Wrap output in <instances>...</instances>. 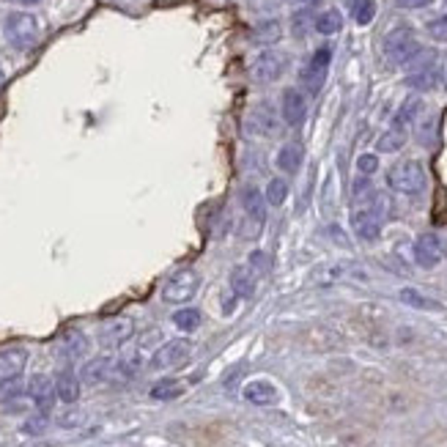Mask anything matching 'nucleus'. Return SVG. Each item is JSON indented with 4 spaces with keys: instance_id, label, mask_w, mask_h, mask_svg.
I'll use <instances>...</instances> for the list:
<instances>
[{
    "instance_id": "f257e3e1",
    "label": "nucleus",
    "mask_w": 447,
    "mask_h": 447,
    "mask_svg": "<svg viewBox=\"0 0 447 447\" xmlns=\"http://www.w3.org/2000/svg\"><path fill=\"white\" fill-rule=\"evenodd\" d=\"M384 220H387V200L382 195H376L368 206H357V212L352 214V228L357 233V239L376 242L382 236Z\"/></svg>"
},
{
    "instance_id": "f03ea898",
    "label": "nucleus",
    "mask_w": 447,
    "mask_h": 447,
    "mask_svg": "<svg viewBox=\"0 0 447 447\" xmlns=\"http://www.w3.org/2000/svg\"><path fill=\"white\" fill-rule=\"evenodd\" d=\"M420 50H422V47H420L415 31H412L409 25H398V28H392V31L384 36V58H387L390 64H395V66L409 64Z\"/></svg>"
},
{
    "instance_id": "7ed1b4c3",
    "label": "nucleus",
    "mask_w": 447,
    "mask_h": 447,
    "mask_svg": "<svg viewBox=\"0 0 447 447\" xmlns=\"http://www.w3.org/2000/svg\"><path fill=\"white\" fill-rule=\"evenodd\" d=\"M3 33H6V39L14 50H33L39 44V22H36L33 14H25V11L8 14Z\"/></svg>"
},
{
    "instance_id": "20e7f679",
    "label": "nucleus",
    "mask_w": 447,
    "mask_h": 447,
    "mask_svg": "<svg viewBox=\"0 0 447 447\" xmlns=\"http://www.w3.org/2000/svg\"><path fill=\"white\" fill-rule=\"evenodd\" d=\"M387 184L401 195H420L425 190L428 179H425V167L417 160H406L392 165V170L387 173Z\"/></svg>"
},
{
    "instance_id": "39448f33",
    "label": "nucleus",
    "mask_w": 447,
    "mask_h": 447,
    "mask_svg": "<svg viewBox=\"0 0 447 447\" xmlns=\"http://www.w3.org/2000/svg\"><path fill=\"white\" fill-rule=\"evenodd\" d=\"M200 288V275L195 269H179L167 283L162 286V299L167 305H187Z\"/></svg>"
},
{
    "instance_id": "423d86ee",
    "label": "nucleus",
    "mask_w": 447,
    "mask_h": 447,
    "mask_svg": "<svg viewBox=\"0 0 447 447\" xmlns=\"http://www.w3.org/2000/svg\"><path fill=\"white\" fill-rule=\"evenodd\" d=\"M439 80V66H436V55L428 50H420L415 58L409 61V88L415 91H431Z\"/></svg>"
},
{
    "instance_id": "0eeeda50",
    "label": "nucleus",
    "mask_w": 447,
    "mask_h": 447,
    "mask_svg": "<svg viewBox=\"0 0 447 447\" xmlns=\"http://www.w3.org/2000/svg\"><path fill=\"white\" fill-rule=\"evenodd\" d=\"M192 354V343L184 338H176V341H167L162 343L160 349L151 357V371H173V368H181Z\"/></svg>"
},
{
    "instance_id": "6e6552de",
    "label": "nucleus",
    "mask_w": 447,
    "mask_h": 447,
    "mask_svg": "<svg viewBox=\"0 0 447 447\" xmlns=\"http://www.w3.org/2000/svg\"><path fill=\"white\" fill-rule=\"evenodd\" d=\"M329 64H332V47H319L313 53V58L305 64L299 80H302V85H305L308 94H319L321 91V85L326 80V71H329Z\"/></svg>"
},
{
    "instance_id": "1a4fd4ad",
    "label": "nucleus",
    "mask_w": 447,
    "mask_h": 447,
    "mask_svg": "<svg viewBox=\"0 0 447 447\" xmlns=\"http://www.w3.org/2000/svg\"><path fill=\"white\" fill-rule=\"evenodd\" d=\"M288 66L286 53H277V50H263L258 53L256 61H253V77L258 83H275Z\"/></svg>"
},
{
    "instance_id": "9d476101",
    "label": "nucleus",
    "mask_w": 447,
    "mask_h": 447,
    "mask_svg": "<svg viewBox=\"0 0 447 447\" xmlns=\"http://www.w3.org/2000/svg\"><path fill=\"white\" fill-rule=\"evenodd\" d=\"M135 335V321L127 319V316H121V319H110L102 324V329H99V343L104 346V349H118V346H124L129 338Z\"/></svg>"
},
{
    "instance_id": "9b49d317",
    "label": "nucleus",
    "mask_w": 447,
    "mask_h": 447,
    "mask_svg": "<svg viewBox=\"0 0 447 447\" xmlns=\"http://www.w3.org/2000/svg\"><path fill=\"white\" fill-rule=\"evenodd\" d=\"M247 135H256V137H272L277 132V113L272 110V104L261 102L250 110L247 121H245Z\"/></svg>"
},
{
    "instance_id": "f8f14e48",
    "label": "nucleus",
    "mask_w": 447,
    "mask_h": 447,
    "mask_svg": "<svg viewBox=\"0 0 447 447\" xmlns=\"http://www.w3.org/2000/svg\"><path fill=\"white\" fill-rule=\"evenodd\" d=\"M442 258H445V245L439 242V236H436V233H422V236H417V242H415L417 266H422V269H434V266H439V263H442Z\"/></svg>"
},
{
    "instance_id": "ddd939ff",
    "label": "nucleus",
    "mask_w": 447,
    "mask_h": 447,
    "mask_svg": "<svg viewBox=\"0 0 447 447\" xmlns=\"http://www.w3.org/2000/svg\"><path fill=\"white\" fill-rule=\"evenodd\" d=\"M305 113H308V102L302 91L296 88H286L283 91V99H280V116L288 127H299L305 121Z\"/></svg>"
},
{
    "instance_id": "4468645a",
    "label": "nucleus",
    "mask_w": 447,
    "mask_h": 447,
    "mask_svg": "<svg viewBox=\"0 0 447 447\" xmlns=\"http://www.w3.org/2000/svg\"><path fill=\"white\" fill-rule=\"evenodd\" d=\"M28 392H31L33 404L39 406V412H50L53 409V404H55V398H58V392H55V382L50 379V376H44V373H36L28 384Z\"/></svg>"
},
{
    "instance_id": "2eb2a0df",
    "label": "nucleus",
    "mask_w": 447,
    "mask_h": 447,
    "mask_svg": "<svg viewBox=\"0 0 447 447\" xmlns=\"http://www.w3.org/2000/svg\"><path fill=\"white\" fill-rule=\"evenodd\" d=\"M28 365V352L20 349V346H11V349H3L0 352V382H8V379H20L22 371Z\"/></svg>"
},
{
    "instance_id": "dca6fc26",
    "label": "nucleus",
    "mask_w": 447,
    "mask_h": 447,
    "mask_svg": "<svg viewBox=\"0 0 447 447\" xmlns=\"http://www.w3.org/2000/svg\"><path fill=\"white\" fill-rule=\"evenodd\" d=\"M245 401L247 404H253V406H272V404H277V398H280V392H277V387L269 382H263V379H256V382L245 384Z\"/></svg>"
},
{
    "instance_id": "f3484780",
    "label": "nucleus",
    "mask_w": 447,
    "mask_h": 447,
    "mask_svg": "<svg viewBox=\"0 0 447 447\" xmlns=\"http://www.w3.org/2000/svg\"><path fill=\"white\" fill-rule=\"evenodd\" d=\"M113 368L116 362L110 357H96V359H88L80 371V379L85 384H102V382H110L113 379Z\"/></svg>"
},
{
    "instance_id": "a211bd4d",
    "label": "nucleus",
    "mask_w": 447,
    "mask_h": 447,
    "mask_svg": "<svg viewBox=\"0 0 447 447\" xmlns=\"http://www.w3.org/2000/svg\"><path fill=\"white\" fill-rule=\"evenodd\" d=\"M256 283H258V275L250 266H236V269L231 272V291H233L236 296H242V299H247V296L256 294Z\"/></svg>"
},
{
    "instance_id": "6ab92c4d",
    "label": "nucleus",
    "mask_w": 447,
    "mask_h": 447,
    "mask_svg": "<svg viewBox=\"0 0 447 447\" xmlns=\"http://www.w3.org/2000/svg\"><path fill=\"white\" fill-rule=\"evenodd\" d=\"M420 110H422V102H420V96H409L401 107H398V113H395V118H392V129H404L409 124H415L417 116H420Z\"/></svg>"
},
{
    "instance_id": "aec40b11",
    "label": "nucleus",
    "mask_w": 447,
    "mask_h": 447,
    "mask_svg": "<svg viewBox=\"0 0 447 447\" xmlns=\"http://www.w3.org/2000/svg\"><path fill=\"white\" fill-rule=\"evenodd\" d=\"M55 392H58V398H61L64 404H74V401L80 398V379H77L71 371L58 373V379H55Z\"/></svg>"
},
{
    "instance_id": "412c9836",
    "label": "nucleus",
    "mask_w": 447,
    "mask_h": 447,
    "mask_svg": "<svg viewBox=\"0 0 447 447\" xmlns=\"http://www.w3.org/2000/svg\"><path fill=\"white\" fill-rule=\"evenodd\" d=\"M302 157H305V151H302L299 143H286V146L277 151V167L286 170V173H296L299 165H302Z\"/></svg>"
},
{
    "instance_id": "4be33fe9",
    "label": "nucleus",
    "mask_w": 447,
    "mask_h": 447,
    "mask_svg": "<svg viewBox=\"0 0 447 447\" xmlns=\"http://www.w3.org/2000/svg\"><path fill=\"white\" fill-rule=\"evenodd\" d=\"M242 206L250 217H256L258 223H263V206H266V198L256 190V187H245L242 190Z\"/></svg>"
},
{
    "instance_id": "5701e85b",
    "label": "nucleus",
    "mask_w": 447,
    "mask_h": 447,
    "mask_svg": "<svg viewBox=\"0 0 447 447\" xmlns=\"http://www.w3.org/2000/svg\"><path fill=\"white\" fill-rule=\"evenodd\" d=\"M179 395H184V382H179V379H162L151 387L154 401H176Z\"/></svg>"
},
{
    "instance_id": "b1692460",
    "label": "nucleus",
    "mask_w": 447,
    "mask_h": 447,
    "mask_svg": "<svg viewBox=\"0 0 447 447\" xmlns=\"http://www.w3.org/2000/svg\"><path fill=\"white\" fill-rule=\"evenodd\" d=\"M61 352L69 357V359H80L83 354L88 352V341L83 332H66L64 341H61Z\"/></svg>"
},
{
    "instance_id": "393cba45",
    "label": "nucleus",
    "mask_w": 447,
    "mask_h": 447,
    "mask_svg": "<svg viewBox=\"0 0 447 447\" xmlns=\"http://www.w3.org/2000/svg\"><path fill=\"white\" fill-rule=\"evenodd\" d=\"M401 302H406L409 308H417V310H442L439 302L428 299L425 294H420L415 288H404V291H401Z\"/></svg>"
},
{
    "instance_id": "a878e982",
    "label": "nucleus",
    "mask_w": 447,
    "mask_h": 447,
    "mask_svg": "<svg viewBox=\"0 0 447 447\" xmlns=\"http://www.w3.org/2000/svg\"><path fill=\"white\" fill-rule=\"evenodd\" d=\"M341 28H343V17H341V11H335V8L319 14V20H316V31H319L321 36H335Z\"/></svg>"
},
{
    "instance_id": "bb28decb",
    "label": "nucleus",
    "mask_w": 447,
    "mask_h": 447,
    "mask_svg": "<svg viewBox=\"0 0 447 447\" xmlns=\"http://www.w3.org/2000/svg\"><path fill=\"white\" fill-rule=\"evenodd\" d=\"M376 198V190H373V184H371V179L368 176H359L357 181L352 184V200L354 206H368L371 200Z\"/></svg>"
},
{
    "instance_id": "cd10ccee",
    "label": "nucleus",
    "mask_w": 447,
    "mask_h": 447,
    "mask_svg": "<svg viewBox=\"0 0 447 447\" xmlns=\"http://www.w3.org/2000/svg\"><path fill=\"white\" fill-rule=\"evenodd\" d=\"M200 310H195V308H181V310H176L173 313V324L181 329V332H195L198 326H200Z\"/></svg>"
},
{
    "instance_id": "c85d7f7f",
    "label": "nucleus",
    "mask_w": 447,
    "mask_h": 447,
    "mask_svg": "<svg viewBox=\"0 0 447 447\" xmlns=\"http://www.w3.org/2000/svg\"><path fill=\"white\" fill-rule=\"evenodd\" d=\"M404 143H406V132L404 129H390V132H384L382 137H379L376 149L384 151V154H392V151L404 149Z\"/></svg>"
},
{
    "instance_id": "c756f323",
    "label": "nucleus",
    "mask_w": 447,
    "mask_h": 447,
    "mask_svg": "<svg viewBox=\"0 0 447 447\" xmlns=\"http://www.w3.org/2000/svg\"><path fill=\"white\" fill-rule=\"evenodd\" d=\"M266 203H272V206H283L288 198V181L286 179H272L269 184H266Z\"/></svg>"
},
{
    "instance_id": "7c9ffc66",
    "label": "nucleus",
    "mask_w": 447,
    "mask_h": 447,
    "mask_svg": "<svg viewBox=\"0 0 447 447\" xmlns=\"http://www.w3.org/2000/svg\"><path fill=\"white\" fill-rule=\"evenodd\" d=\"M376 17V3L373 0H354V20L357 25H371Z\"/></svg>"
},
{
    "instance_id": "2f4dec72",
    "label": "nucleus",
    "mask_w": 447,
    "mask_h": 447,
    "mask_svg": "<svg viewBox=\"0 0 447 447\" xmlns=\"http://www.w3.org/2000/svg\"><path fill=\"white\" fill-rule=\"evenodd\" d=\"M25 392V387L20 379H8V382H0V404H8L14 398H20Z\"/></svg>"
},
{
    "instance_id": "473e14b6",
    "label": "nucleus",
    "mask_w": 447,
    "mask_h": 447,
    "mask_svg": "<svg viewBox=\"0 0 447 447\" xmlns=\"http://www.w3.org/2000/svg\"><path fill=\"white\" fill-rule=\"evenodd\" d=\"M47 412H41V415L31 417V420H25L22 422V434H31V436H39V434H44V428H47Z\"/></svg>"
},
{
    "instance_id": "72a5a7b5",
    "label": "nucleus",
    "mask_w": 447,
    "mask_h": 447,
    "mask_svg": "<svg viewBox=\"0 0 447 447\" xmlns=\"http://www.w3.org/2000/svg\"><path fill=\"white\" fill-rule=\"evenodd\" d=\"M357 170H359V176H373L376 170H379V157L376 154H362L359 160H357Z\"/></svg>"
},
{
    "instance_id": "f704fd0d",
    "label": "nucleus",
    "mask_w": 447,
    "mask_h": 447,
    "mask_svg": "<svg viewBox=\"0 0 447 447\" xmlns=\"http://www.w3.org/2000/svg\"><path fill=\"white\" fill-rule=\"evenodd\" d=\"M428 33H431L434 41H447V14L431 20V22H428Z\"/></svg>"
},
{
    "instance_id": "c9c22d12",
    "label": "nucleus",
    "mask_w": 447,
    "mask_h": 447,
    "mask_svg": "<svg viewBox=\"0 0 447 447\" xmlns=\"http://www.w3.org/2000/svg\"><path fill=\"white\" fill-rule=\"evenodd\" d=\"M85 422V415L80 412V409H69V412H64V415L58 417V425L61 428H80Z\"/></svg>"
},
{
    "instance_id": "e433bc0d",
    "label": "nucleus",
    "mask_w": 447,
    "mask_h": 447,
    "mask_svg": "<svg viewBox=\"0 0 447 447\" xmlns=\"http://www.w3.org/2000/svg\"><path fill=\"white\" fill-rule=\"evenodd\" d=\"M256 275H261V272H266L269 266H272V261H269V256L266 253H261V250H256V253H250V263H247Z\"/></svg>"
},
{
    "instance_id": "4c0bfd02",
    "label": "nucleus",
    "mask_w": 447,
    "mask_h": 447,
    "mask_svg": "<svg viewBox=\"0 0 447 447\" xmlns=\"http://www.w3.org/2000/svg\"><path fill=\"white\" fill-rule=\"evenodd\" d=\"M256 39L261 41H269V39H280V25L277 22H266L256 31Z\"/></svg>"
},
{
    "instance_id": "58836bf2",
    "label": "nucleus",
    "mask_w": 447,
    "mask_h": 447,
    "mask_svg": "<svg viewBox=\"0 0 447 447\" xmlns=\"http://www.w3.org/2000/svg\"><path fill=\"white\" fill-rule=\"evenodd\" d=\"M434 0H395V6L398 8H425V6H431Z\"/></svg>"
},
{
    "instance_id": "ea45409f",
    "label": "nucleus",
    "mask_w": 447,
    "mask_h": 447,
    "mask_svg": "<svg viewBox=\"0 0 447 447\" xmlns=\"http://www.w3.org/2000/svg\"><path fill=\"white\" fill-rule=\"evenodd\" d=\"M305 25H308V17H305V14L296 17V20H294V33H296V36H305Z\"/></svg>"
},
{
    "instance_id": "a19ab883",
    "label": "nucleus",
    "mask_w": 447,
    "mask_h": 447,
    "mask_svg": "<svg viewBox=\"0 0 447 447\" xmlns=\"http://www.w3.org/2000/svg\"><path fill=\"white\" fill-rule=\"evenodd\" d=\"M439 80H442V85L447 88V53L442 55V61H439Z\"/></svg>"
},
{
    "instance_id": "79ce46f5",
    "label": "nucleus",
    "mask_w": 447,
    "mask_h": 447,
    "mask_svg": "<svg viewBox=\"0 0 447 447\" xmlns=\"http://www.w3.org/2000/svg\"><path fill=\"white\" fill-rule=\"evenodd\" d=\"M11 3H20V6H36V3H41V0H11Z\"/></svg>"
},
{
    "instance_id": "37998d69",
    "label": "nucleus",
    "mask_w": 447,
    "mask_h": 447,
    "mask_svg": "<svg viewBox=\"0 0 447 447\" xmlns=\"http://www.w3.org/2000/svg\"><path fill=\"white\" fill-rule=\"evenodd\" d=\"M3 83H6V74H3V69H0V88H3Z\"/></svg>"
},
{
    "instance_id": "c03bdc74",
    "label": "nucleus",
    "mask_w": 447,
    "mask_h": 447,
    "mask_svg": "<svg viewBox=\"0 0 447 447\" xmlns=\"http://www.w3.org/2000/svg\"><path fill=\"white\" fill-rule=\"evenodd\" d=\"M305 3H308V0H305Z\"/></svg>"
},
{
    "instance_id": "a18cd8bd",
    "label": "nucleus",
    "mask_w": 447,
    "mask_h": 447,
    "mask_svg": "<svg viewBox=\"0 0 447 447\" xmlns=\"http://www.w3.org/2000/svg\"><path fill=\"white\" fill-rule=\"evenodd\" d=\"M445 3H447V0H445Z\"/></svg>"
}]
</instances>
